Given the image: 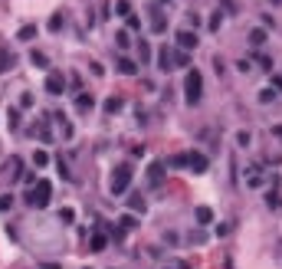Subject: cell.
<instances>
[{"mask_svg":"<svg viewBox=\"0 0 282 269\" xmlns=\"http://www.w3.org/2000/svg\"><path fill=\"white\" fill-rule=\"evenodd\" d=\"M184 99H187V105H197L204 99V76L197 69H190L187 79H184Z\"/></svg>","mask_w":282,"mask_h":269,"instance_id":"1","label":"cell"},{"mask_svg":"<svg viewBox=\"0 0 282 269\" xmlns=\"http://www.w3.org/2000/svg\"><path fill=\"white\" fill-rule=\"evenodd\" d=\"M132 164H118L115 167V174H112V184H109V190H112V197H118V194H125L128 190V184H132Z\"/></svg>","mask_w":282,"mask_h":269,"instance_id":"2","label":"cell"},{"mask_svg":"<svg viewBox=\"0 0 282 269\" xmlns=\"http://www.w3.org/2000/svg\"><path fill=\"white\" fill-rule=\"evenodd\" d=\"M49 194H53V184L49 181H36V187L26 194V204L36 207V210H43V207H49Z\"/></svg>","mask_w":282,"mask_h":269,"instance_id":"3","label":"cell"},{"mask_svg":"<svg viewBox=\"0 0 282 269\" xmlns=\"http://www.w3.org/2000/svg\"><path fill=\"white\" fill-rule=\"evenodd\" d=\"M46 92L49 95H63L66 92V76L63 72H49L46 76Z\"/></svg>","mask_w":282,"mask_h":269,"instance_id":"4","label":"cell"},{"mask_svg":"<svg viewBox=\"0 0 282 269\" xmlns=\"http://www.w3.org/2000/svg\"><path fill=\"white\" fill-rule=\"evenodd\" d=\"M187 167L194 171V174H204V171H207V158L200 154V151H190V154H187Z\"/></svg>","mask_w":282,"mask_h":269,"instance_id":"5","label":"cell"},{"mask_svg":"<svg viewBox=\"0 0 282 269\" xmlns=\"http://www.w3.org/2000/svg\"><path fill=\"white\" fill-rule=\"evenodd\" d=\"M177 46H180V53H187V49H197V33L180 30V33H177Z\"/></svg>","mask_w":282,"mask_h":269,"instance_id":"6","label":"cell"},{"mask_svg":"<svg viewBox=\"0 0 282 269\" xmlns=\"http://www.w3.org/2000/svg\"><path fill=\"white\" fill-rule=\"evenodd\" d=\"M13 66H16V56L10 53L7 46H0V72H10Z\"/></svg>","mask_w":282,"mask_h":269,"instance_id":"7","label":"cell"},{"mask_svg":"<svg viewBox=\"0 0 282 269\" xmlns=\"http://www.w3.org/2000/svg\"><path fill=\"white\" fill-rule=\"evenodd\" d=\"M157 69H161V72H171L174 69V59H171V49H161V53H157Z\"/></svg>","mask_w":282,"mask_h":269,"instance_id":"8","label":"cell"},{"mask_svg":"<svg viewBox=\"0 0 282 269\" xmlns=\"http://www.w3.org/2000/svg\"><path fill=\"white\" fill-rule=\"evenodd\" d=\"M89 246H92V253H102L105 246H109V237H105V233H92V240H89Z\"/></svg>","mask_w":282,"mask_h":269,"instance_id":"9","label":"cell"},{"mask_svg":"<svg viewBox=\"0 0 282 269\" xmlns=\"http://www.w3.org/2000/svg\"><path fill=\"white\" fill-rule=\"evenodd\" d=\"M30 63L36 66V69H46V66H49V56L39 53V49H33V53H30Z\"/></svg>","mask_w":282,"mask_h":269,"instance_id":"10","label":"cell"},{"mask_svg":"<svg viewBox=\"0 0 282 269\" xmlns=\"http://www.w3.org/2000/svg\"><path fill=\"white\" fill-rule=\"evenodd\" d=\"M171 59H174V69H184V66H190V56L180 53V49H171Z\"/></svg>","mask_w":282,"mask_h":269,"instance_id":"11","label":"cell"},{"mask_svg":"<svg viewBox=\"0 0 282 269\" xmlns=\"http://www.w3.org/2000/svg\"><path fill=\"white\" fill-rule=\"evenodd\" d=\"M263 43H266V30H263V26H256V30H250V46H263Z\"/></svg>","mask_w":282,"mask_h":269,"instance_id":"12","label":"cell"},{"mask_svg":"<svg viewBox=\"0 0 282 269\" xmlns=\"http://www.w3.org/2000/svg\"><path fill=\"white\" fill-rule=\"evenodd\" d=\"M92 105H95V99H92L89 92H82V95L76 99V109H79V112H92Z\"/></svg>","mask_w":282,"mask_h":269,"instance_id":"13","label":"cell"},{"mask_svg":"<svg viewBox=\"0 0 282 269\" xmlns=\"http://www.w3.org/2000/svg\"><path fill=\"white\" fill-rule=\"evenodd\" d=\"M16 40H20V43H30V40H36V26H33V23H26L23 30L16 33Z\"/></svg>","mask_w":282,"mask_h":269,"instance_id":"14","label":"cell"},{"mask_svg":"<svg viewBox=\"0 0 282 269\" xmlns=\"http://www.w3.org/2000/svg\"><path fill=\"white\" fill-rule=\"evenodd\" d=\"M138 59H141V66H148V63H151V46H148V40H141V43H138Z\"/></svg>","mask_w":282,"mask_h":269,"instance_id":"15","label":"cell"},{"mask_svg":"<svg viewBox=\"0 0 282 269\" xmlns=\"http://www.w3.org/2000/svg\"><path fill=\"white\" fill-rule=\"evenodd\" d=\"M194 217H197V223H210L213 220V210H210V207H197Z\"/></svg>","mask_w":282,"mask_h":269,"instance_id":"16","label":"cell"},{"mask_svg":"<svg viewBox=\"0 0 282 269\" xmlns=\"http://www.w3.org/2000/svg\"><path fill=\"white\" fill-rule=\"evenodd\" d=\"M63 26H66V13H53V16H49V30H53V33H59Z\"/></svg>","mask_w":282,"mask_h":269,"instance_id":"17","label":"cell"},{"mask_svg":"<svg viewBox=\"0 0 282 269\" xmlns=\"http://www.w3.org/2000/svg\"><path fill=\"white\" fill-rule=\"evenodd\" d=\"M115 66H118V72H125V76H135V72H138V66H135L132 59H118Z\"/></svg>","mask_w":282,"mask_h":269,"instance_id":"18","label":"cell"},{"mask_svg":"<svg viewBox=\"0 0 282 269\" xmlns=\"http://www.w3.org/2000/svg\"><path fill=\"white\" fill-rule=\"evenodd\" d=\"M151 30H154V33H164V30H167V20H164L161 13H157L154 20H151Z\"/></svg>","mask_w":282,"mask_h":269,"instance_id":"19","label":"cell"},{"mask_svg":"<svg viewBox=\"0 0 282 269\" xmlns=\"http://www.w3.org/2000/svg\"><path fill=\"white\" fill-rule=\"evenodd\" d=\"M122 105H125V102H122L118 95H112L109 102H105V112H109V115H112V112H118V109H122Z\"/></svg>","mask_w":282,"mask_h":269,"instance_id":"20","label":"cell"},{"mask_svg":"<svg viewBox=\"0 0 282 269\" xmlns=\"http://www.w3.org/2000/svg\"><path fill=\"white\" fill-rule=\"evenodd\" d=\"M7 125L13 128V132L20 128V112H16V109H10V112H7Z\"/></svg>","mask_w":282,"mask_h":269,"instance_id":"21","label":"cell"},{"mask_svg":"<svg viewBox=\"0 0 282 269\" xmlns=\"http://www.w3.org/2000/svg\"><path fill=\"white\" fill-rule=\"evenodd\" d=\"M7 171H10V177L16 181V177H20V158H10L7 161Z\"/></svg>","mask_w":282,"mask_h":269,"instance_id":"22","label":"cell"},{"mask_svg":"<svg viewBox=\"0 0 282 269\" xmlns=\"http://www.w3.org/2000/svg\"><path fill=\"white\" fill-rule=\"evenodd\" d=\"M33 164H36V167H46L49 164V154H46V151H36V154H33Z\"/></svg>","mask_w":282,"mask_h":269,"instance_id":"23","label":"cell"},{"mask_svg":"<svg viewBox=\"0 0 282 269\" xmlns=\"http://www.w3.org/2000/svg\"><path fill=\"white\" fill-rule=\"evenodd\" d=\"M115 13H118V16H132V7H128V0H118V3H115Z\"/></svg>","mask_w":282,"mask_h":269,"instance_id":"24","label":"cell"},{"mask_svg":"<svg viewBox=\"0 0 282 269\" xmlns=\"http://www.w3.org/2000/svg\"><path fill=\"white\" fill-rule=\"evenodd\" d=\"M161 171H164V164H151V184H161Z\"/></svg>","mask_w":282,"mask_h":269,"instance_id":"25","label":"cell"},{"mask_svg":"<svg viewBox=\"0 0 282 269\" xmlns=\"http://www.w3.org/2000/svg\"><path fill=\"white\" fill-rule=\"evenodd\" d=\"M59 220H63V223H72V220H76V210H72V207L59 210Z\"/></svg>","mask_w":282,"mask_h":269,"instance_id":"26","label":"cell"},{"mask_svg":"<svg viewBox=\"0 0 282 269\" xmlns=\"http://www.w3.org/2000/svg\"><path fill=\"white\" fill-rule=\"evenodd\" d=\"M10 207H13V197H10V194H0V214L10 210Z\"/></svg>","mask_w":282,"mask_h":269,"instance_id":"27","label":"cell"},{"mask_svg":"<svg viewBox=\"0 0 282 269\" xmlns=\"http://www.w3.org/2000/svg\"><path fill=\"white\" fill-rule=\"evenodd\" d=\"M167 164H171V167H184V164H187V154H174Z\"/></svg>","mask_w":282,"mask_h":269,"instance_id":"28","label":"cell"},{"mask_svg":"<svg viewBox=\"0 0 282 269\" xmlns=\"http://www.w3.org/2000/svg\"><path fill=\"white\" fill-rule=\"evenodd\" d=\"M115 43H118V49H128L132 40H128V33H115Z\"/></svg>","mask_w":282,"mask_h":269,"instance_id":"29","label":"cell"},{"mask_svg":"<svg viewBox=\"0 0 282 269\" xmlns=\"http://www.w3.org/2000/svg\"><path fill=\"white\" fill-rule=\"evenodd\" d=\"M128 207H132V210H144V197H132Z\"/></svg>","mask_w":282,"mask_h":269,"instance_id":"30","label":"cell"},{"mask_svg":"<svg viewBox=\"0 0 282 269\" xmlns=\"http://www.w3.org/2000/svg\"><path fill=\"white\" fill-rule=\"evenodd\" d=\"M220 23H223V16H220V13H213V16H210V30L217 33V30H220Z\"/></svg>","mask_w":282,"mask_h":269,"instance_id":"31","label":"cell"},{"mask_svg":"<svg viewBox=\"0 0 282 269\" xmlns=\"http://www.w3.org/2000/svg\"><path fill=\"white\" fill-rule=\"evenodd\" d=\"M20 105H23V109H30V105H33V92H23V95H20Z\"/></svg>","mask_w":282,"mask_h":269,"instance_id":"32","label":"cell"},{"mask_svg":"<svg viewBox=\"0 0 282 269\" xmlns=\"http://www.w3.org/2000/svg\"><path fill=\"white\" fill-rule=\"evenodd\" d=\"M118 223H122V227L128 230V227H135V217H132V214H125V217H122V220H118Z\"/></svg>","mask_w":282,"mask_h":269,"instance_id":"33","label":"cell"},{"mask_svg":"<svg viewBox=\"0 0 282 269\" xmlns=\"http://www.w3.org/2000/svg\"><path fill=\"white\" fill-rule=\"evenodd\" d=\"M236 141H240V144L246 148V144H250V132H240V134H236Z\"/></svg>","mask_w":282,"mask_h":269,"instance_id":"34","label":"cell"},{"mask_svg":"<svg viewBox=\"0 0 282 269\" xmlns=\"http://www.w3.org/2000/svg\"><path fill=\"white\" fill-rule=\"evenodd\" d=\"M269 207H279V197H276V190H269V197H266Z\"/></svg>","mask_w":282,"mask_h":269,"instance_id":"35","label":"cell"},{"mask_svg":"<svg viewBox=\"0 0 282 269\" xmlns=\"http://www.w3.org/2000/svg\"><path fill=\"white\" fill-rule=\"evenodd\" d=\"M273 89H276V92L282 95V76H273Z\"/></svg>","mask_w":282,"mask_h":269,"instance_id":"36","label":"cell"}]
</instances>
